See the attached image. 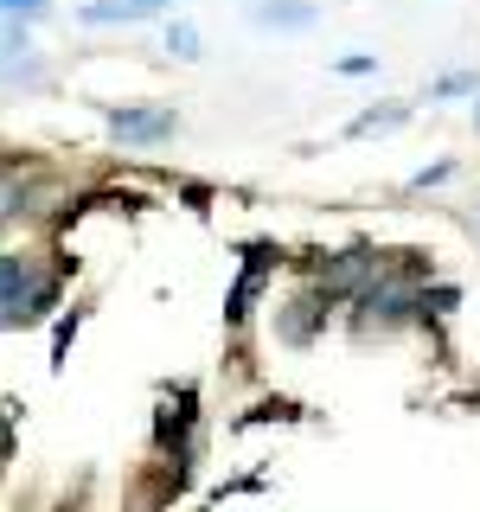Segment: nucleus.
Wrapping results in <instances>:
<instances>
[{"label": "nucleus", "mask_w": 480, "mask_h": 512, "mask_svg": "<svg viewBox=\"0 0 480 512\" xmlns=\"http://www.w3.org/2000/svg\"><path fill=\"white\" fill-rule=\"evenodd\" d=\"M276 269H282L276 244H244V269H237L231 295H224V327H244V320L256 314V301H263V288L276 282Z\"/></svg>", "instance_id": "39448f33"}, {"label": "nucleus", "mask_w": 480, "mask_h": 512, "mask_svg": "<svg viewBox=\"0 0 480 512\" xmlns=\"http://www.w3.org/2000/svg\"><path fill=\"white\" fill-rule=\"evenodd\" d=\"M167 13H180V7L173 0H77L71 20L77 26H154Z\"/></svg>", "instance_id": "0eeeda50"}, {"label": "nucleus", "mask_w": 480, "mask_h": 512, "mask_svg": "<svg viewBox=\"0 0 480 512\" xmlns=\"http://www.w3.org/2000/svg\"><path fill=\"white\" fill-rule=\"evenodd\" d=\"M0 84L7 90H45L52 84V58L39 52L26 20H0Z\"/></svg>", "instance_id": "20e7f679"}, {"label": "nucleus", "mask_w": 480, "mask_h": 512, "mask_svg": "<svg viewBox=\"0 0 480 512\" xmlns=\"http://www.w3.org/2000/svg\"><path fill=\"white\" fill-rule=\"evenodd\" d=\"M103 128H109L116 148L154 154V148H167V141L186 128V116L173 103H103Z\"/></svg>", "instance_id": "f03ea898"}, {"label": "nucleus", "mask_w": 480, "mask_h": 512, "mask_svg": "<svg viewBox=\"0 0 480 512\" xmlns=\"http://www.w3.org/2000/svg\"><path fill=\"white\" fill-rule=\"evenodd\" d=\"M58 301V276L26 250H0V327H26L45 320Z\"/></svg>", "instance_id": "f257e3e1"}, {"label": "nucleus", "mask_w": 480, "mask_h": 512, "mask_svg": "<svg viewBox=\"0 0 480 512\" xmlns=\"http://www.w3.org/2000/svg\"><path fill=\"white\" fill-rule=\"evenodd\" d=\"M474 231H480V218H474Z\"/></svg>", "instance_id": "dca6fc26"}, {"label": "nucleus", "mask_w": 480, "mask_h": 512, "mask_svg": "<svg viewBox=\"0 0 480 512\" xmlns=\"http://www.w3.org/2000/svg\"><path fill=\"white\" fill-rule=\"evenodd\" d=\"M410 116H416L410 96H384V103H365L359 116L346 122V135H352V141H365V135H397V128H404Z\"/></svg>", "instance_id": "6e6552de"}, {"label": "nucleus", "mask_w": 480, "mask_h": 512, "mask_svg": "<svg viewBox=\"0 0 480 512\" xmlns=\"http://www.w3.org/2000/svg\"><path fill=\"white\" fill-rule=\"evenodd\" d=\"M461 173V160L455 154H442V160H429V167H416L410 180H404V192H436V186H448Z\"/></svg>", "instance_id": "f8f14e48"}, {"label": "nucleus", "mask_w": 480, "mask_h": 512, "mask_svg": "<svg viewBox=\"0 0 480 512\" xmlns=\"http://www.w3.org/2000/svg\"><path fill=\"white\" fill-rule=\"evenodd\" d=\"M333 314H340V295H333L327 282H308L301 295H288L282 308H276V340L295 346V352H308L320 333L333 327Z\"/></svg>", "instance_id": "7ed1b4c3"}, {"label": "nucleus", "mask_w": 480, "mask_h": 512, "mask_svg": "<svg viewBox=\"0 0 480 512\" xmlns=\"http://www.w3.org/2000/svg\"><path fill=\"white\" fill-rule=\"evenodd\" d=\"M26 199H32V192H26V167H0V224L20 218Z\"/></svg>", "instance_id": "9b49d317"}, {"label": "nucleus", "mask_w": 480, "mask_h": 512, "mask_svg": "<svg viewBox=\"0 0 480 512\" xmlns=\"http://www.w3.org/2000/svg\"><path fill=\"white\" fill-rule=\"evenodd\" d=\"M327 71L352 77V84H359V77H378V52H340V58H327Z\"/></svg>", "instance_id": "4468645a"}, {"label": "nucleus", "mask_w": 480, "mask_h": 512, "mask_svg": "<svg viewBox=\"0 0 480 512\" xmlns=\"http://www.w3.org/2000/svg\"><path fill=\"white\" fill-rule=\"evenodd\" d=\"M0 20H26V26H45V20H58V0H0Z\"/></svg>", "instance_id": "ddd939ff"}, {"label": "nucleus", "mask_w": 480, "mask_h": 512, "mask_svg": "<svg viewBox=\"0 0 480 512\" xmlns=\"http://www.w3.org/2000/svg\"><path fill=\"white\" fill-rule=\"evenodd\" d=\"M461 96H480V71H474V64H455V71H442L436 84L416 96V103H461Z\"/></svg>", "instance_id": "9d476101"}, {"label": "nucleus", "mask_w": 480, "mask_h": 512, "mask_svg": "<svg viewBox=\"0 0 480 512\" xmlns=\"http://www.w3.org/2000/svg\"><path fill=\"white\" fill-rule=\"evenodd\" d=\"M160 52H167L173 64H199V58H205V32H199V20H186V13H167V20H160Z\"/></svg>", "instance_id": "1a4fd4ad"}, {"label": "nucleus", "mask_w": 480, "mask_h": 512, "mask_svg": "<svg viewBox=\"0 0 480 512\" xmlns=\"http://www.w3.org/2000/svg\"><path fill=\"white\" fill-rule=\"evenodd\" d=\"M474 135H480V96H474Z\"/></svg>", "instance_id": "2eb2a0df"}, {"label": "nucleus", "mask_w": 480, "mask_h": 512, "mask_svg": "<svg viewBox=\"0 0 480 512\" xmlns=\"http://www.w3.org/2000/svg\"><path fill=\"white\" fill-rule=\"evenodd\" d=\"M244 20L256 32H276V39H301L320 26V0H244Z\"/></svg>", "instance_id": "423d86ee"}]
</instances>
